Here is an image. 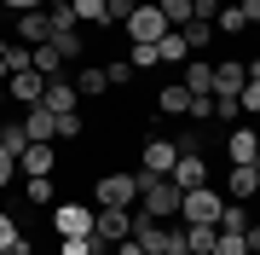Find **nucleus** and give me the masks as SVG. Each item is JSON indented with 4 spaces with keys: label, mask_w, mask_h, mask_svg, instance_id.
I'll return each instance as SVG.
<instances>
[{
    "label": "nucleus",
    "mask_w": 260,
    "mask_h": 255,
    "mask_svg": "<svg viewBox=\"0 0 260 255\" xmlns=\"http://www.w3.org/2000/svg\"><path fill=\"white\" fill-rule=\"evenodd\" d=\"M179 197H185V191H179L168 174H145V168H139V203H145L150 220H174V215H179Z\"/></svg>",
    "instance_id": "f257e3e1"
},
{
    "label": "nucleus",
    "mask_w": 260,
    "mask_h": 255,
    "mask_svg": "<svg viewBox=\"0 0 260 255\" xmlns=\"http://www.w3.org/2000/svg\"><path fill=\"white\" fill-rule=\"evenodd\" d=\"M133 244H139L145 255H191L185 232H168L162 220H150V215H133Z\"/></svg>",
    "instance_id": "f03ea898"
},
{
    "label": "nucleus",
    "mask_w": 260,
    "mask_h": 255,
    "mask_svg": "<svg viewBox=\"0 0 260 255\" xmlns=\"http://www.w3.org/2000/svg\"><path fill=\"white\" fill-rule=\"evenodd\" d=\"M93 197H99V209H127L139 197V174H104L93 186Z\"/></svg>",
    "instance_id": "7ed1b4c3"
},
{
    "label": "nucleus",
    "mask_w": 260,
    "mask_h": 255,
    "mask_svg": "<svg viewBox=\"0 0 260 255\" xmlns=\"http://www.w3.org/2000/svg\"><path fill=\"white\" fill-rule=\"evenodd\" d=\"M220 209H225V197H220L214 186H197V191H185V197H179L185 226H191V220H208V226H214V220H220Z\"/></svg>",
    "instance_id": "20e7f679"
},
{
    "label": "nucleus",
    "mask_w": 260,
    "mask_h": 255,
    "mask_svg": "<svg viewBox=\"0 0 260 255\" xmlns=\"http://www.w3.org/2000/svg\"><path fill=\"white\" fill-rule=\"evenodd\" d=\"M52 232L58 238H87V232H93V209H87V203H58L52 209Z\"/></svg>",
    "instance_id": "39448f33"
},
{
    "label": "nucleus",
    "mask_w": 260,
    "mask_h": 255,
    "mask_svg": "<svg viewBox=\"0 0 260 255\" xmlns=\"http://www.w3.org/2000/svg\"><path fill=\"white\" fill-rule=\"evenodd\" d=\"M127 35H133V41H150V47H156V41L168 35L162 6H145V0H139V6H133V18H127Z\"/></svg>",
    "instance_id": "423d86ee"
},
{
    "label": "nucleus",
    "mask_w": 260,
    "mask_h": 255,
    "mask_svg": "<svg viewBox=\"0 0 260 255\" xmlns=\"http://www.w3.org/2000/svg\"><path fill=\"white\" fill-rule=\"evenodd\" d=\"M93 238H104V244L133 238V209H99L93 215Z\"/></svg>",
    "instance_id": "0eeeda50"
},
{
    "label": "nucleus",
    "mask_w": 260,
    "mask_h": 255,
    "mask_svg": "<svg viewBox=\"0 0 260 255\" xmlns=\"http://www.w3.org/2000/svg\"><path fill=\"white\" fill-rule=\"evenodd\" d=\"M174 162H179V145H174V139H162V133L145 139V151H139V168H145V174H168Z\"/></svg>",
    "instance_id": "6e6552de"
},
{
    "label": "nucleus",
    "mask_w": 260,
    "mask_h": 255,
    "mask_svg": "<svg viewBox=\"0 0 260 255\" xmlns=\"http://www.w3.org/2000/svg\"><path fill=\"white\" fill-rule=\"evenodd\" d=\"M23 133H29L35 145H52V139H58V116L47 110V104H29V116H23Z\"/></svg>",
    "instance_id": "1a4fd4ad"
},
{
    "label": "nucleus",
    "mask_w": 260,
    "mask_h": 255,
    "mask_svg": "<svg viewBox=\"0 0 260 255\" xmlns=\"http://www.w3.org/2000/svg\"><path fill=\"white\" fill-rule=\"evenodd\" d=\"M168 180H174L179 191H197V186H208V162L203 157H179L174 168H168Z\"/></svg>",
    "instance_id": "9d476101"
},
{
    "label": "nucleus",
    "mask_w": 260,
    "mask_h": 255,
    "mask_svg": "<svg viewBox=\"0 0 260 255\" xmlns=\"http://www.w3.org/2000/svg\"><path fill=\"white\" fill-rule=\"evenodd\" d=\"M6 93L18 99V104H41V93H47V76H41V70H18V76L6 81Z\"/></svg>",
    "instance_id": "9b49d317"
},
{
    "label": "nucleus",
    "mask_w": 260,
    "mask_h": 255,
    "mask_svg": "<svg viewBox=\"0 0 260 255\" xmlns=\"http://www.w3.org/2000/svg\"><path fill=\"white\" fill-rule=\"evenodd\" d=\"M41 104H47L52 116H70L75 104H81V93H75V81H64V76H58V81H47V93H41Z\"/></svg>",
    "instance_id": "f8f14e48"
},
{
    "label": "nucleus",
    "mask_w": 260,
    "mask_h": 255,
    "mask_svg": "<svg viewBox=\"0 0 260 255\" xmlns=\"http://www.w3.org/2000/svg\"><path fill=\"white\" fill-rule=\"evenodd\" d=\"M243 81H249V76H243V64H237V58L214 64V99H237V93H243Z\"/></svg>",
    "instance_id": "ddd939ff"
},
{
    "label": "nucleus",
    "mask_w": 260,
    "mask_h": 255,
    "mask_svg": "<svg viewBox=\"0 0 260 255\" xmlns=\"http://www.w3.org/2000/svg\"><path fill=\"white\" fill-rule=\"evenodd\" d=\"M254 191H260V168H254V162H232V191H225V197H232V203H249Z\"/></svg>",
    "instance_id": "4468645a"
},
{
    "label": "nucleus",
    "mask_w": 260,
    "mask_h": 255,
    "mask_svg": "<svg viewBox=\"0 0 260 255\" xmlns=\"http://www.w3.org/2000/svg\"><path fill=\"white\" fill-rule=\"evenodd\" d=\"M225 151H232V162H254L260 133H254V128H232V133H225Z\"/></svg>",
    "instance_id": "2eb2a0df"
},
{
    "label": "nucleus",
    "mask_w": 260,
    "mask_h": 255,
    "mask_svg": "<svg viewBox=\"0 0 260 255\" xmlns=\"http://www.w3.org/2000/svg\"><path fill=\"white\" fill-rule=\"evenodd\" d=\"M18 35H23V47H41V41H47V6L18 12Z\"/></svg>",
    "instance_id": "dca6fc26"
},
{
    "label": "nucleus",
    "mask_w": 260,
    "mask_h": 255,
    "mask_svg": "<svg viewBox=\"0 0 260 255\" xmlns=\"http://www.w3.org/2000/svg\"><path fill=\"white\" fill-rule=\"evenodd\" d=\"M29 70H41L47 81H58V76H64V52H58L52 41H41V47H35V58H29Z\"/></svg>",
    "instance_id": "f3484780"
},
{
    "label": "nucleus",
    "mask_w": 260,
    "mask_h": 255,
    "mask_svg": "<svg viewBox=\"0 0 260 255\" xmlns=\"http://www.w3.org/2000/svg\"><path fill=\"white\" fill-rule=\"evenodd\" d=\"M191 87V93H214V64L208 58H185V76H179Z\"/></svg>",
    "instance_id": "a211bd4d"
},
{
    "label": "nucleus",
    "mask_w": 260,
    "mask_h": 255,
    "mask_svg": "<svg viewBox=\"0 0 260 255\" xmlns=\"http://www.w3.org/2000/svg\"><path fill=\"white\" fill-rule=\"evenodd\" d=\"M179 35H185V47H191V52H203V47H214V41H220V29L203 23V18H191V23H179Z\"/></svg>",
    "instance_id": "6ab92c4d"
},
{
    "label": "nucleus",
    "mask_w": 260,
    "mask_h": 255,
    "mask_svg": "<svg viewBox=\"0 0 260 255\" xmlns=\"http://www.w3.org/2000/svg\"><path fill=\"white\" fill-rule=\"evenodd\" d=\"M214 238H220V226H208V220H191V226H185V249H191V255H208V249H214Z\"/></svg>",
    "instance_id": "aec40b11"
},
{
    "label": "nucleus",
    "mask_w": 260,
    "mask_h": 255,
    "mask_svg": "<svg viewBox=\"0 0 260 255\" xmlns=\"http://www.w3.org/2000/svg\"><path fill=\"white\" fill-rule=\"evenodd\" d=\"M75 93H81V99H99V93H110V76H104L99 64H87L81 76H75Z\"/></svg>",
    "instance_id": "412c9836"
},
{
    "label": "nucleus",
    "mask_w": 260,
    "mask_h": 255,
    "mask_svg": "<svg viewBox=\"0 0 260 255\" xmlns=\"http://www.w3.org/2000/svg\"><path fill=\"white\" fill-rule=\"evenodd\" d=\"M156 104H162L168 116H179V110H191V87H185V81H168L162 93H156Z\"/></svg>",
    "instance_id": "4be33fe9"
},
{
    "label": "nucleus",
    "mask_w": 260,
    "mask_h": 255,
    "mask_svg": "<svg viewBox=\"0 0 260 255\" xmlns=\"http://www.w3.org/2000/svg\"><path fill=\"white\" fill-rule=\"evenodd\" d=\"M18 174H52V145H29L18 157Z\"/></svg>",
    "instance_id": "5701e85b"
},
{
    "label": "nucleus",
    "mask_w": 260,
    "mask_h": 255,
    "mask_svg": "<svg viewBox=\"0 0 260 255\" xmlns=\"http://www.w3.org/2000/svg\"><path fill=\"white\" fill-rule=\"evenodd\" d=\"M185 52H191V47H185V35H179V29H168V35L156 41V58H162V64H185Z\"/></svg>",
    "instance_id": "b1692460"
},
{
    "label": "nucleus",
    "mask_w": 260,
    "mask_h": 255,
    "mask_svg": "<svg viewBox=\"0 0 260 255\" xmlns=\"http://www.w3.org/2000/svg\"><path fill=\"white\" fill-rule=\"evenodd\" d=\"M104 249H110V244L93 238V232H87V238H58V255H104Z\"/></svg>",
    "instance_id": "393cba45"
},
{
    "label": "nucleus",
    "mask_w": 260,
    "mask_h": 255,
    "mask_svg": "<svg viewBox=\"0 0 260 255\" xmlns=\"http://www.w3.org/2000/svg\"><path fill=\"white\" fill-rule=\"evenodd\" d=\"M70 12H75V23H81V29H87V23H93V29H104V23H110V18H104V0H75Z\"/></svg>",
    "instance_id": "a878e982"
},
{
    "label": "nucleus",
    "mask_w": 260,
    "mask_h": 255,
    "mask_svg": "<svg viewBox=\"0 0 260 255\" xmlns=\"http://www.w3.org/2000/svg\"><path fill=\"white\" fill-rule=\"evenodd\" d=\"M214 226H220V232H243V226H249V209L225 197V209H220V220H214Z\"/></svg>",
    "instance_id": "bb28decb"
},
{
    "label": "nucleus",
    "mask_w": 260,
    "mask_h": 255,
    "mask_svg": "<svg viewBox=\"0 0 260 255\" xmlns=\"http://www.w3.org/2000/svg\"><path fill=\"white\" fill-rule=\"evenodd\" d=\"M0 145H6L12 157H23V151H29V145H35V139H29V133H23L18 122H0Z\"/></svg>",
    "instance_id": "cd10ccee"
},
{
    "label": "nucleus",
    "mask_w": 260,
    "mask_h": 255,
    "mask_svg": "<svg viewBox=\"0 0 260 255\" xmlns=\"http://www.w3.org/2000/svg\"><path fill=\"white\" fill-rule=\"evenodd\" d=\"M214 29H220V35H237V29H249L243 6H232V0H225V6H220V18H214Z\"/></svg>",
    "instance_id": "c85d7f7f"
},
{
    "label": "nucleus",
    "mask_w": 260,
    "mask_h": 255,
    "mask_svg": "<svg viewBox=\"0 0 260 255\" xmlns=\"http://www.w3.org/2000/svg\"><path fill=\"white\" fill-rule=\"evenodd\" d=\"M0 58H6V70H12V76H18V70H29L35 47H23V41H6V47H0Z\"/></svg>",
    "instance_id": "c756f323"
},
{
    "label": "nucleus",
    "mask_w": 260,
    "mask_h": 255,
    "mask_svg": "<svg viewBox=\"0 0 260 255\" xmlns=\"http://www.w3.org/2000/svg\"><path fill=\"white\" fill-rule=\"evenodd\" d=\"M23 197L47 209V203H52V174H29V186H23Z\"/></svg>",
    "instance_id": "7c9ffc66"
},
{
    "label": "nucleus",
    "mask_w": 260,
    "mask_h": 255,
    "mask_svg": "<svg viewBox=\"0 0 260 255\" xmlns=\"http://www.w3.org/2000/svg\"><path fill=\"white\" fill-rule=\"evenodd\" d=\"M156 6H162V18H168V29L191 23V0H156Z\"/></svg>",
    "instance_id": "2f4dec72"
},
{
    "label": "nucleus",
    "mask_w": 260,
    "mask_h": 255,
    "mask_svg": "<svg viewBox=\"0 0 260 255\" xmlns=\"http://www.w3.org/2000/svg\"><path fill=\"white\" fill-rule=\"evenodd\" d=\"M127 64H133V70H156L162 58H156V47H150V41H133V52H127Z\"/></svg>",
    "instance_id": "473e14b6"
},
{
    "label": "nucleus",
    "mask_w": 260,
    "mask_h": 255,
    "mask_svg": "<svg viewBox=\"0 0 260 255\" xmlns=\"http://www.w3.org/2000/svg\"><path fill=\"white\" fill-rule=\"evenodd\" d=\"M208 255H249V244H243V232H220Z\"/></svg>",
    "instance_id": "72a5a7b5"
},
{
    "label": "nucleus",
    "mask_w": 260,
    "mask_h": 255,
    "mask_svg": "<svg viewBox=\"0 0 260 255\" xmlns=\"http://www.w3.org/2000/svg\"><path fill=\"white\" fill-rule=\"evenodd\" d=\"M185 116H197V122H214V93H191V110Z\"/></svg>",
    "instance_id": "f704fd0d"
},
{
    "label": "nucleus",
    "mask_w": 260,
    "mask_h": 255,
    "mask_svg": "<svg viewBox=\"0 0 260 255\" xmlns=\"http://www.w3.org/2000/svg\"><path fill=\"white\" fill-rule=\"evenodd\" d=\"M237 104H243V116H260V81H243Z\"/></svg>",
    "instance_id": "c9c22d12"
},
{
    "label": "nucleus",
    "mask_w": 260,
    "mask_h": 255,
    "mask_svg": "<svg viewBox=\"0 0 260 255\" xmlns=\"http://www.w3.org/2000/svg\"><path fill=\"white\" fill-rule=\"evenodd\" d=\"M133 6H139V0H104V18H110V23H127Z\"/></svg>",
    "instance_id": "e433bc0d"
},
{
    "label": "nucleus",
    "mask_w": 260,
    "mask_h": 255,
    "mask_svg": "<svg viewBox=\"0 0 260 255\" xmlns=\"http://www.w3.org/2000/svg\"><path fill=\"white\" fill-rule=\"evenodd\" d=\"M104 76H110V87H121V81H133V76H139V70H133L127 58H116V64H104Z\"/></svg>",
    "instance_id": "4c0bfd02"
},
{
    "label": "nucleus",
    "mask_w": 260,
    "mask_h": 255,
    "mask_svg": "<svg viewBox=\"0 0 260 255\" xmlns=\"http://www.w3.org/2000/svg\"><path fill=\"white\" fill-rule=\"evenodd\" d=\"M12 244H23V232H18L12 215H0V249H12Z\"/></svg>",
    "instance_id": "58836bf2"
},
{
    "label": "nucleus",
    "mask_w": 260,
    "mask_h": 255,
    "mask_svg": "<svg viewBox=\"0 0 260 255\" xmlns=\"http://www.w3.org/2000/svg\"><path fill=\"white\" fill-rule=\"evenodd\" d=\"M81 128H87V122H81V116H75V110H70V116H58V139H75V133H81Z\"/></svg>",
    "instance_id": "ea45409f"
},
{
    "label": "nucleus",
    "mask_w": 260,
    "mask_h": 255,
    "mask_svg": "<svg viewBox=\"0 0 260 255\" xmlns=\"http://www.w3.org/2000/svg\"><path fill=\"white\" fill-rule=\"evenodd\" d=\"M12 174H18V157H12V151H6V145H0V186H6V180H12Z\"/></svg>",
    "instance_id": "a19ab883"
},
{
    "label": "nucleus",
    "mask_w": 260,
    "mask_h": 255,
    "mask_svg": "<svg viewBox=\"0 0 260 255\" xmlns=\"http://www.w3.org/2000/svg\"><path fill=\"white\" fill-rule=\"evenodd\" d=\"M243 244H249V255H260V220H249V226H243Z\"/></svg>",
    "instance_id": "79ce46f5"
},
{
    "label": "nucleus",
    "mask_w": 260,
    "mask_h": 255,
    "mask_svg": "<svg viewBox=\"0 0 260 255\" xmlns=\"http://www.w3.org/2000/svg\"><path fill=\"white\" fill-rule=\"evenodd\" d=\"M0 6H6L12 18H18V12H35V6H47V0H0Z\"/></svg>",
    "instance_id": "37998d69"
},
{
    "label": "nucleus",
    "mask_w": 260,
    "mask_h": 255,
    "mask_svg": "<svg viewBox=\"0 0 260 255\" xmlns=\"http://www.w3.org/2000/svg\"><path fill=\"white\" fill-rule=\"evenodd\" d=\"M237 6H243V18H249V23H260V0H237Z\"/></svg>",
    "instance_id": "c03bdc74"
},
{
    "label": "nucleus",
    "mask_w": 260,
    "mask_h": 255,
    "mask_svg": "<svg viewBox=\"0 0 260 255\" xmlns=\"http://www.w3.org/2000/svg\"><path fill=\"white\" fill-rule=\"evenodd\" d=\"M116 255H145V249L133 244V238H121V244H116Z\"/></svg>",
    "instance_id": "a18cd8bd"
},
{
    "label": "nucleus",
    "mask_w": 260,
    "mask_h": 255,
    "mask_svg": "<svg viewBox=\"0 0 260 255\" xmlns=\"http://www.w3.org/2000/svg\"><path fill=\"white\" fill-rule=\"evenodd\" d=\"M0 255H35V244L23 238V244H12V249H0Z\"/></svg>",
    "instance_id": "49530a36"
},
{
    "label": "nucleus",
    "mask_w": 260,
    "mask_h": 255,
    "mask_svg": "<svg viewBox=\"0 0 260 255\" xmlns=\"http://www.w3.org/2000/svg\"><path fill=\"white\" fill-rule=\"evenodd\" d=\"M243 76H249V81H260V58H254V64H243Z\"/></svg>",
    "instance_id": "de8ad7c7"
},
{
    "label": "nucleus",
    "mask_w": 260,
    "mask_h": 255,
    "mask_svg": "<svg viewBox=\"0 0 260 255\" xmlns=\"http://www.w3.org/2000/svg\"><path fill=\"white\" fill-rule=\"evenodd\" d=\"M6 81H12V70H6V58H0V87H6Z\"/></svg>",
    "instance_id": "09e8293b"
},
{
    "label": "nucleus",
    "mask_w": 260,
    "mask_h": 255,
    "mask_svg": "<svg viewBox=\"0 0 260 255\" xmlns=\"http://www.w3.org/2000/svg\"><path fill=\"white\" fill-rule=\"evenodd\" d=\"M47 6H75V0H47Z\"/></svg>",
    "instance_id": "8fccbe9b"
},
{
    "label": "nucleus",
    "mask_w": 260,
    "mask_h": 255,
    "mask_svg": "<svg viewBox=\"0 0 260 255\" xmlns=\"http://www.w3.org/2000/svg\"><path fill=\"white\" fill-rule=\"evenodd\" d=\"M0 47H6V35H0Z\"/></svg>",
    "instance_id": "3c124183"
},
{
    "label": "nucleus",
    "mask_w": 260,
    "mask_h": 255,
    "mask_svg": "<svg viewBox=\"0 0 260 255\" xmlns=\"http://www.w3.org/2000/svg\"><path fill=\"white\" fill-rule=\"evenodd\" d=\"M47 255H58V249H47Z\"/></svg>",
    "instance_id": "603ef678"
}]
</instances>
